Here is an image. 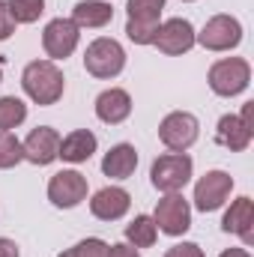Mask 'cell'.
Listing matches in <instances>:
<instances>
[{"instance_id": "4316f807", "label": "cell", "mask_w": 254, "mask_h": 257, "mask_svg": "<svg viewBox=\"0 0 254 257\" xmlns=\"http://www.w3.org/2000/svg\"><path fill=\"white\" fill-rule=\"evenodd\" d=\"M12 33H15V18H12L9 6H6V3H0V42H3V39H9Z\"/></svg>"}, {"instance_id": "4fadbf2b", "label": "cell", "mask_w": 254, "mask_h": 257, "mask_svg": "<svg viewBox=\"0 0 254 257\" xmlns=\"http://www.w3.org/2000/svg\"><path fill=\"white\" fill-rule=\"evenodd\" d=\"M21 147H24V159H27L30 165L45 168V165H51V162L57 159V153H60V135L51 126H36L27 135V141H24Z\"/></svg>"}, {"instance_id": "7a4b0ae2", "label": "cell", "mask_w": 254, "mask_h": 257, "mask_svg": "<svg viewBox=\"0 0 254 257\" xmlns=\"http://www.w3.org/2000/svg\"><path fill=\"white\" fill-rule=\"evenodd\" d=\"M191 171H194V162H191L189 153H168V156H159L150 168V180L159 192L165 194H177L180 189H186L191 180Z\"/></svg>"}, {"instance_id": "5bb4252c", "label": "cell", "mask_w": 254, "mask_h": 257, "mask_svg": "<svg viewBox=\"0 0 254 257\" xmlns=\"http://www.w3.org/2000/svg\"><path fill=\"white\" fill-rule=\"evenodd\" d=\"M129 206H132V194L126 189H120V186H105V189H99V192L93 194V200H90V212L99 221H117V218H123L129 212Z\"/></svg>"}, {"instance_id": "2e32d148", "label": "cell", "mask_w": 254, "mask_h": 257, "mask_svg": "<svg viewBox=\"0 0 254 257\" xmlns=\"http://www.w3.org/2000/svg\"><path fill=\"white\" fill-rule=\"evenodd\" d=\"M129 114H132V96H129L126 90L111 87V90L99 93V99H96V117L102 123L117 126V123L129 120Z\"/></svg>"}, {"instance_id": "e0dca14e", "label": "cell", "mask_w": 254, "mask_h": 257, "mask_svg": "<svg viewBox=\"0 0 254 257\" xmlns=\"http://www.w3.org/2000/svg\"><path fill=\"white\" fill-rule=\"evenodd\" d=\"M96 147H99V141H96V135H93L90 128H75V132H69L66 138H60V153H57V159L72 162V165H81V162H87V159L96 153Z\"/></svg>"}, {"instance_id": "f546056e", "label": "cell", "mask_w": 254, "mask_h": 257, "mask_svg": "<svg viewBox=\"0 0 254 257\" xmlns=\"http://www.w3.org/2000/svg\"><path fill=\"white\" fill-rule=\"evenodd\" d=\"M218 257H251L245 248H227V251H221Z\"/></svg>"}, {"instance_id": "484cf974", "label": "cell", "mask_w": 254, "mask_h": 257, "mask_svg": "<svg viewBox=\"0 0 254 257\" xmlns=\"http://www.w3.org/2000/svg\"><path fill=\"white\" fill-rule=\"evenodd\" d=\"M165 257H206L203 254V248L197 245V242H177V245H171Z\"/></svg>"}, {"instance_id": "5b68a950", "label": "cell", "mask_w": 254, "mask_h": 257, "mask_svg": "<svg viewBox=\"0 0 254 257\" xmlns=\"http://www.w3.org/2000/svg\"><path fill=\"white\" fill-rule=\"evenodd\" d=\"M251 84V66L242 57H227V60H218L209 69V90L215 96H239L242 90H248Z\"/></svg>"}, {"instance_id": "4dcf8cb0", "label": "cell", "mask_w": 254, "mask_h": 257, "mask_svg": "<svg viewBox=\"0 0 254 257\" xmlns=\"http://www.w3.org/2000/svg\"><path fill=\"white\" fill-rule=\"evenodd\" d=\"M0 81H3V66H0Z\"/></svg>"}, {"instance_id": "30bf717a", "label": "cell", "mask_w": 254, "mask_h": 257, "mask_svg": "<svg viewBox=\"0 0 254 257\" xmlns=\"http://www.w3.org/2000/svg\"><path fill=\"white\" fill-rule=\"evenodd\" d=\"M233 192V177L224 171H206L194 186V206L200 212H215Z\"/></svg>"}, {"instance_id": "7402d4cb", "label": "cell", "mask_w": 254, "mask_h": 257, "mask_svg": "<svg viewBox=\"0 0 254 257\" xmlns=\"http://www.w3.org/2000/svg\"><path fill=\"white\" fill-rule=\"evenodd\" d=\"M27 120V105L18 96H0V132L21 126Z\"/></svg>"}, {"instance_id": "d6986e66", "label": "cell", "mask_w": 254, "mask_h": 257, "mask_svg": "<svg viewBox=\"0 0 254 257\" xmlns=\"http://www.w3.org/2000/svg\"><path fill=\"white\" fill-rule=\"evenodd\" d=\"M251 135H254V128L245 126L236 114H224V117L218 120V128H215V141H218L221 147H227L230 153H242V150H248Z\"/></svg>"}, {"instance_id": "3957f363", "label": "cell", "mask_w": 254, "mask_h": 257, "mask_svg": "<svg viewBox=\"0 0 254 257\" xmlns=\"http://www.w3.org/2000/svg\"><path fill=\"white\" fill-rule=\"evenodd\" d=\"M123 66H126V51L117 39L99 36L84 51V69L93 78H117L123 72Z\"/></svg>"}, {"instance_id": "6da1fadb", "label": "cell", "mask_w": 254, "mask_h": 257, "mask_svg": "<svg viewBox=\"0 0 254 257\" xmlns=\"http://www.w3.org/2000/svg\"><path fill=\"white\" fill-rule=\"evenodd\" d=\"M21 87L36 105H57L66 90V78L54 60H33L21 72Z\"/></svg>"}, {"instance_id": "d4e9b609", "label": "cell", "mask_w": 254, "mask_h": 257, "mask_svg": "<svg viewBox=\"0 0 254 257\" xmlns=\"http://www.w3.org/2000/svg\"><path fill=\"white\" fill-rule=\"evenodd\" d=\"M57 257H108V242L90 236V239H81L78 245H72V248L60 251Z\"/></svg>"}, {"instance_id": "8fae6325", "label": "cell", "mask_w": 254, "mask_h": 257, "mask_svg": "<svg viewBox=\"0 0 254 257\" xmlns=\"http://www.w3.org/2000/svg\"><path fill=\"white\" fill-rule=\"evenodd\" d=\"M153 45L162 54H168V57L186 54L194 45V27H191V21H186V18H168L165 24H159Z\"/></svg>"}, {"instance_id": "7c38bea8", "label": "cell", "mask_w": 254, "mask_h": 257, "mask_svg": "<svg viewBox=\"0 0 254 257\" xmlns=\"http://www.w3.org/2000/svg\"><path fill=\"white\" fill-rule=\"evenodd\" d=\"M87 197V177L78 171H60L48 183V200L57 209H72Z\"/></svg>"}, {"instance_id": "52a82bcc", "label": "cell", "mask_w": 254, "mask_h": 257, "mask_svg": "<svg viewBox=\"0 0 254 257\" xmlns=\"http://www.w3.org/2000/svg\"><path fill=\"white\" fill-rule=\"evenodd\" d=\"M200 135V123L189 111H171L162 123H159V138L171 153H186Z\"/></svg>"}, {"instance_id": "cb8c5ba5", "label": "cell", "mask_w": 254, "mask_h": 257, "mask_svg": "<svg viewBox=\"0 0 254 257\" xmlns=\"http://www.w3.org/2000/svg\"><path fill=\"white\" fill-rule=\"evenodd\" d=\"M18 162H24V147L12 132H0V171L15 168Z\"/></svg>"}, {"instance_id": "277c9868", "label": "cell", "mask_w": 254, "mask_h": 257, "mask_svg": "<svg viewBox=\"0 0 254 257\" xmlns=\"http://www.w3.org/2000/svg\"><path fill=\"white\" fill-rule=\"evenodd\" d=\"M162 9H165V0H129L126 36L135 45H153L156 30H159Z\"/></svg>"}, {"instance_id": "ac0fdd59", "label": "cell", "mask_w": 254, "mask_h": 257, "mask_svg": "<svg viewBox=\"0 0 254 257\" xmlns=\"http://www.w3.org/2000/svg\"><path fill=\"white\" fill-rule=\"evenodd\" d=\"M138 168V150L132 144H114L102 159V174L111 180H129Z\"/></svg>"}, {"instance_id": "f1b7e54d", "label": "cell", "mask_w": 254, "mask_h": 257, "mask_svg": "<svg viewBox=\"0 0 254 257\" xmlns=\"http://www.w3.org/2000/svg\"><path fill=\"white\" fill-rule=\"evenodd\" d=\"M0 257H21V251H18V245L12 239L0 236Z\"/></svg>"}, {"instance_id": "83f0119b", "label": "cell", "mask_w": 254, "mask_h": 257, "mask_svg": "<svg viewBox=\"0 0 254 257\" xmlns=\"http://www.w3.org/2000/svg\"><path fill=\"white\" fill-rule=\"evenodd\" d=\"M108 257H141L135 245L129 242H117V245H108Z\"/></svg>"}, {"instance_id": "9c48e42d", "label": "cell", "mask_w": 254, "mask_h": 257, "mask_svg": "<svg viewBox=\"0 0 254 257\" xmlns=\"http://www.w3.org/2000/svg\"><path fill=\"white\" fill-rule=\"evenodd\" d=\"M78 39H81V27L72 18H54L42 30V48L51 60H66L78 48Z\"/></svg>"}, {"instance_id": "1f68e13d", "label": "cell", "mask_w": 254, "mask_h": 257, "mask_svg": "<svg viewBox=\"0 0 254 257\" xmlns=\"http://www.w3.org/2000/svg\"><path fill=\"white\" fill-rule=\"evenodd\" d=\"M186 3H191V0H186Z\"/></svg>"}, {"instance_id": "ba28073f", "label": "cell", "mask_w": 254, "mask_h": 257, "mask_svg": "<svg viewBox=\"0 0 254 257\" xmlns=\"http://www.w3.org/2000/svg\"><path fill=\"white\" fill-rule=\"evenodd\" d=\"M156 227L168 236H183L191 227V206L183 194H165L156 203V215H153Z\"/></svg>"}, {"instance_id": "9a60e30c", "label": "cell", "mask_w": 254, "mask_h": 257, "mask_svg": "<svg viewBox=\"0 0 254 257\" xmlns=\"http://www.w3.org/2000/svg\"><path fill=\"white\" fill-rule=\"evenodd\" d=\"M221 227L227 233H236L245 245H251L254 242V203H251V197H236L230 203V209L224 212Z\"/></svg>"}, {"instance_id": "ffe728a7", "label": "cell", "mask_w": 254, "mask_h": 257, "mask_svg": "<svg viewBox=\"0 0 254 257\" xmlns=\"http://www.w3.org/2000/svg\"><path fill=\"white\" fill-rule=\"evenodd\" d=\"M111 18H114V9L105 0H81L72 9V21L78 27H105Z\"/></svg>"}, {"instance_id": "8992f818", "label": "cell", "mask_w": 254, "mask_h": 257, "mask_svg": "<svg viewBox=\"0 0 254 257\" xmlns=\"http://www.w3.org/2000/svg\"><path fill=\"white\" fill-rule=\"evenodd\" d=\"M194 42H200L206 51H230L242 42V24L233 15H212L200 33H194Z\"/></svg>"}, {"instance_id": "44dd1931", "label": "cell", "mask_w": 254, "mask_h": 257, "mask_svg": "<svg viewBox=\"0 0 254 257\" xmlns=\"http://www.w3.org/2000/svg\"><path fill=\"white\" fill-rule=\"evenodd\" d=\"M156 236H159V227H156L153 215H135L126 224V239L135 248H150L156 242Z\"/></svg>"}, {"instance_id": "603a6c76", "label": "cell", "mask_w": 254, "mask_h": 257, "mask_svg": "<svg viewBox=\"0 0 254 257\" xmlns=\"http://www.w3.org/2000/svg\"><path fill=\"white\" fill-rule=\"evenodd\" d=\"M15 24H33L45 12V0H6Z\"/></svg>"}]
</instances>
